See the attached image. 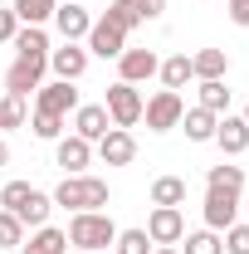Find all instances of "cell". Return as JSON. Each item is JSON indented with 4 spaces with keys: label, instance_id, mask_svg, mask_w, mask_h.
<instances>
[{
    "label": "cell",
    "instance_id": "1",
    "mask_svg": "<svg viewBox=\"0 0 249 254\" xmlns=\"http://www.w3.org/2000/svg\"><path fill=\"white\" fill-rule=\"evenodd\" d=\"M68 245L83 254H108L113 250V240H118V225L108 210H73V220H68Z\"/></svg>",
    "mask_w": 249,
    "mask_h": 254
},
{
    "label": "cell",
    "instance_id": "2",
    "mask_svg": "<svg viewBox=\"0 0 249 254\" xmlns=\"http://www.w3.org/2000/svg\"><path fill=\"white\" fill-rule=\"evenodd\" d=\"M54 205H63V210H103L108 205V181L103 176H63L59 190H54Z\"/></svg>",
    "mask_w": 249,
    "mask_h": 254
},
{
    "label": "cell",
    "instance_id": "3",
    "mask_svg": "<svg viewBox=\"0 0 249 254\" xmlns=\"http://www.w3.org/2000/svg\"><path fill=\"white\" fill-rule=\"evenodd\" d=\"M142 103H147V98L137 93L132 83H123V78H118V83L108 88V98H103V108H108V123H113V127H127V132H132V127L142 123Z\"/></svg>",
    "mask_w": 249,
    "mask_h": 254
},
{
    "label": "cell",
    "instance_id": "4",
    "mask_svg": "<svg viewBox=\"0 0 249 254\" xmlns=\"http://www.w3.org/2000/svg\"><path fill=\"white\" fill-rule=\"evenodd\" d=\"M200 215H205V230L225 235L230 225L240 220V190H225V186H205V205H200Z\"/></svg>",
    "mask_w": 249,
    "mask_h": 254
},
{
    "label": "cell",
    "instance_id": "5",
    "mask_svg": "<svg viewBox=\"0 0 249 254\" xmlns=\"http://www.w3.org/2000/svg\"><path fill=\"white\" fill-rule=\"evenodd\" d=\"M181 113H186V103L181 93H171V88H161L142 103V118H147V132H171V127L181 123Z\"/></svg>",
    "mask_w": 249,
    "mask_h": 254
},
{
    "label": "cell",
    "instance_id": "6",
    "mask_svg": "<svg viewBox=\"0 0 249 254\" xmlns=\"http://www.w3.org/2000/svg\"><path fill=\"white\" fill-rule=\"evenodd\" d=\"M147 240L152 245H181V235H186V215H181V205H152V215H147Z\"/></svg>",
    "mask_w": 249,
    "mask_h": 254
},
{
    "label": "cell",
    "instance_id": "7",
    "mask_svg": "<svg viewBox=\"0 0 249 254\" xmlns=\"http://www.w3.org/2000/svg\"><path fill=\"white\" fill-rule=\"evenodd\" d=\"M88 59H93V54H88L83 44H68V39H63L59 49H49V73L63 78V83H78V78L88 73Z\"/></svg>",
    "mask_w": 249,
    "mask_h": 254
},
{
    "label": "cell",
    "instance_id": "8",
    "mask_svg": "<svg viewBox=\"0 0 249 254\" xmlns=\"http://www.w3.org/2000/svg\"><path fill=\"white\" fill-rule=\"evenodd\" d=\"M44 73H49V59H20L15 54V64L5 68V93H25L30 98L39 83H44Z\"/></svg>",
    "mask_w": 249,
    "mask_h": 254
},
{
    "label": "cell",
    "instance_id": "9",
    "mask_svg": "<svg viewBox=\"0 0 249 254\" xmlns=\"http://www.w3.org/2000/svg\"><path fill=\"white\" fill-rule=\"evenodd\" d=\"M93 147H98V157H103V166H132V157H137V137L127 127H108Z\"/></svg>",
    "mask_w": 249,
    "mask_h": 254
},
{
    "label": "cell",
    "instance_id": "10",
    "mask_svg": "<svg viewBox=\"0 0 249 254\" xmlns=\"http://www.w3.org/2000/svg\"><path fill=\"white\" fill-rule=\"evenodd\" d=\"M34 108H39V113H59V118H68V113L78 108V88L63 83V78H49V83L34 88Z\"/></svg>",
    "mask_w": 249,
    "mask_h": 254
},
{
    "label": "cell",
    "instance_id": "11",
    "mask_svg": "<svg viewBox=\"0 0 249 254\" xmlns=\"http://www.w3.org/2000/svg\"><path fill=\"white\" fill-rule=\"evenodd\" d=\"M83 49H88V54H98V59H118V54L127 49V34L118 30L108 15H103V20H93V30H88V39H83Z\"/></svg>",
    "mask_w": 249,
    "mask_h": 254
},
{
    "label": "cell",
    "instance_id": "12",
    "mask_svg": "<svg viewBox=\"0 0 249 254\" xmlns=\"http://www.w3.org/2000/svg\"><path fill=\"white\" fill-rule=\"evenodd\" d=\"M156 68H161V59H156L152 49H123L118 54V78L123 83H147V78H156Z\"/></svg>",
    "mask_w": 249,
    "mask_h": 254
},
{
    "label": "cell",
    "instance_id": "13",
    "mask_svg": "<svg viewBox=\"0 0 249 254\" xmlns=\"http://www.w3.org/2000/svg\"><path fill=\"white\" fill-rule=\"evenodd\" d=\"M54 161H59L68 176H83V171H88V161H93V142H83L78 132H68V137L54 142Z\"/></svg>",
    "mask_w": 249,
    "mask_h": 254
},
{
    "label": "cell",
    "instance_id": "14",
    "mask_svg": "<svg viewBox=\"0 0 249 254\" xmlns=\"http://www.w3.org/2000/svg\"><path fill=\"white\" fill-rule=\"evenodd\" d=\"M54 30H59L68 44H83V39H88V30H93L88 5H73V0H68V5H59V10H54Z\"/></svg>",
    "mask_w": 249,
    "mask_h": 254
},
{
    "label": "cell",
    "instance_id": "15",
    "mask_svg": "<svg viewBox=\"0 0 249 254\" xmlns=\"http://www.w3.org/2000/svg\"><path fill=\"white\" fill-rule=\"evenodd\" d=\"M215 147L225 152V157H245L249 152V123L235 118V113H225V118L215 123Z\"/></svg>",
    "mask_w": 249,
    "mask_h": 254
},
{
    "label": "cell",
    "instance_id": "16",
    "mask_svg": "<svg viewBox=\"0 0 249 254\" xmlns=\"http://www.w3.org/2000/svg\"><path fill=\"white\" fill-rule=\"evenodd\" d=\"M108 127L113 123H108V108H103V103H78V108H73V132H78L83 142H98Z\"/></svg>",
    "mask_w": 249,
    "mask_h": 254
},
{
    "label": "cell",
    "instance_id": "17",
    "mask_svg": "<svg viewBox=\"0 0 249 254\" xmlns=\"http://www.w3.org/2000/svg\"><path fill=\"white\" fill-rule=\"evenodd\" d=\"M10 44H15V54H20V59H49V49H54V44H49V34H44V25H20Z\"/></svg>",
    "mask_w": 249,
    "mask_h": 254
},
{
    "label": "cell",
    "instance_id": "18",
    "mask_svg": "<svg viewBox=\"0 0 249 254\" xmlns=\"http://www.w3.org/2000/svg\"><path fill=\"white\" fill-rule=\"evenodd\" d=\"M20 254H68V235L54 230V225H39L30 240L20 245Z\"/></svg>",
    "mask_w": 249,
    "mask_h": 254
},
{
    "label": "cell",
    "instance_id": "19",
    "mask_svg": "<svg viewBox=\"0 0 249 254\" xmlns=\"http://www.w3.org/2000/svg\"><path fill=\"white\" fill-rule=\"evenodd\" d=\"M190 68H195V83L225 78V73H230V54H225V49H195V54H190Z\"/></svg>",
    "mask_w": 249,
    "mask_h": 254
},
{
    "label": "cell",
    "instance_id": "20",
    "mask_svg": "<svg viewBox=\"0 0 249 254\" xmlns=\"http://www.w3.org/2000/svg\"><path fill=\"white\" fill-rule=\"evenodd\" d=\"M215 113H205V108H200V103H195V108H186V113H181V123L176 127H186V137L190 142H215Z\"/></svg>",
    "mask_w": 249,
    "mask_h": 254
},
{
    "label": "cell",
    "instance_id": "21",
    "mask_svg": "<svg viewBox=\"0 0 249 254\" xmlns=\"http://www.w3.org/2000/svg\"><path fill=\"white\" fill-rule=\"evenodd\" d=\"M156 73H161V88H171V93H176V88H186L190 78H195L190 54H171V59H161V68H156Z\"/></svg>",
    "mask_w": 249,
    "mask_h": 254
},
{
    "label": "cell",
    "instance_id": "22",
    "mask_svg": "<svg viewBox=\"0 0 249 254\" xmlns=\"http://www.w3.org/2000/svg\"><path fill=\"white\" fill-rule=\"evenodd\" d=\"M49 210H54V195H44V190H30V200L15 210L25 230H39V225H49Z\"/></svg>",
    "mask_w": 249,
    "mask_h": 254
},
{
    "label": "cell",
    "instance_id": "23",
    "mask_svg": "<svg viewBox=\"0 0 249 254\" xmlns=\"http://www.w3.org/2000/svg\"><path fill=\"white\" fill-rule=\"evenodd\" d=\"M30 123V98L25 93H5L0 98V132H15V127Z\"/></svg>",
    "mask_w": 249,
    "mask_h": 254
},
{
    "label": "cell",
    "instance_id": "24",
    "mask_svg": "<svg viewBox=\"0 0 249 254\" xmlns=\"http://www.w3.org/2000/svg\"><path fill=\"white\" fill-rule=\"evenodd\" d=\"M10 10H15V20H20V25H49V20H54V10H59V0H15Z\"/></svg>",
    "mask_w": 249,
    "mask_h": 254
},
{
    "label": "cell",
    "instance_id": "25",
    "mask_svg": "<svg viewBox=\"0 0 249 254\" xmlns=\"http://www.w3.org/2000/svg\"><path fill=\"white\" fill-rule=\"evenodd\" d=\"M152 205H186V176H156Z\"/></svg>",
    "mask_w": 249,
    "mask_h": 254
},
{
    "label": "cell",
    "instance_id": "26",
    "mask_svg": "<svg viewBox=\"0 0 249 254\" xmlns=\"http://www.w3.org/2000/svg\"><path fill=\"white\" fill-rule=\"evenodd\" d=\"M200 108L215 113V118L230 113V88H225V78H205V83H200Z\"/></svg>",
    "mask_w": 249,
    "mask_h": 254
},
{
    "label": "cell",
    "instance_id": "27",
    "mask_svg": "<svg viewBox=\"0 0 249 254\" xmlns=\"http://www.w3.org/2000/svg\"><path fill=\"white\" fill-rule=\"evenodd\" d=\"M181 245H186L181 254H225L215 230H190V235H181Z\"/></svg>",
    "mask_w": 249,
    "mask_h": 254
},
{
    "label": "cell",
    "instance_id": "28",
    "mask_svg": "<svg viewBox=\"0 0 249 254\" xmlns=\"http://www.w3.org/2000/svg\"><path fill=\"white\" fill-rule=\"evenodd\" d=\"M205 186H225V190H245V166H230V161H220L205 171Z\"/></svg>",
    "mask_w": 249,
    "mask_h": 254
},
{
    "label": "cell",
    "instance_id": "29",
    "mask_svg": "<svg viewBox=\"0 0 249 254\" xmlns=\"http://www.w3.org/2000/svg\"><path fill=\"white\" fill-rule=\"evenodd\" d=\"M108 20H113L123 34H132L137 25H142V10H137V0H113V5H108Z\"/></svg>",
    "mask_w": 249,
    "mask_h": 254
},
{
    "label": "cell",
    "instance_id": "30",
    "mask_svg": "<svg viewBox=\"0 0 249 254\" xmlns=\"http://www.w3.org/2000/svg\"><path fill=\"white\" fill-rule=\"evenodd\" d=\"M63 123H68V118H59V113H39V108H34V118H30V127H34L39 142H59V137H63Z\"/></svg>",
    "mask_w": 249,
    "mask_h": 254
},
{
    "label": "cell",
    "instance_id": "31",
    "mask_svg": "<svg viewBox=\"0 0 249 254\" xmlns=\"http://www.w3.org/2000/svg\"><path fill=\"white\" fill-rule=\"evenodd\" d=\"M156 245L147 240V230H118V240H113V254H152Z\"/></svg>",
    "mask_w": 249,
    "mask_h": 254
},
{
    "label": "cell",
    "instance_id": "32",
    "mask_svg": "<svg viewBox=\"0 0 249 254\" xmlns=\"http://www.w3.org/2000/svg\"><path fill=\"white\" fill-rule=\"evenodd\" d=\"M20 245H25V225H20V215L0 210V250H20Z\"/></svg>",
    "mask_w": 249,
    "mask_h": 254
},
{
    "label": "cell",
    "instance_id": "33",
    "mask_svg": "<svg viewBox=\"0 0 249 254\" xmlns=\"http://www.w3.org/2000/svg\"><path fill=\"white\" fill-rule=\"evenodd\" d=\"M30 190H34L30 181H5V186H0V210H10V215H15V210L30 200Z\"/></svg>",
    "mask_w": 249,
    "mask_h": 254
},
{
    "label": "cell",
    "instance_id": "34",
    "mask_svg": "<svg viewBox=\"0 0 249 254\" xmlns=\"http://www.w3.org/2000/svg\"><path fill=\"white\" fill-rule=\"evenodd\" d=\"M220 245H225V254H249V225H230L225 235H220Z\"/></svg>",
    "mask_w": 249,
    "mask_h": 254
},
{
    "label": "cell",
    "instance_id": "35",
    "mask_svg": "<svg viewBox=\"0 0 249 254\" xmlns=\"http://www.w3.org/2000/svg\"><path fill=\"white\" fill-rule=\"evenodd\" d=\"M15 30H20V20H15V10L5 5V10H0V44H10V39H15Z\"/></svg>",
    "mask_w": 249,
    "mask_h": 254
},
{
    "label": "cell",
    "instance_id": "36",
    "mask_svg": "<svg viewBox=\"0 0 249 254\" xmlns=\"http://www.w3.org/2000/svg\"><path fill=\"white\" fill-rule=\"evenodd\" d=\"M225 10H230V20L240 30H249V0H225Z\"/></svg>",
    "mask_w": 249,
    "mask_h": 254
},
{
    "label": "cell",
    "instance_id": "37",
    "mask_svg": "<svg viewBox=\"0 0 249 254\" xmlns=\"http://www.w3.org/2000/svg\"><path fill=\"white\" fill-rule=\"evenodd\" d=\"M137 10H142V20H156L166 10V0H137Z\"/></svg>",
    "mask_w": 249,
    "mask_h": 254
},
{
    "label": "cell",
    "instance_id": "38",
    "mask_svg": "<svg viewBox=\"0 0 249 254\" xmlns=\"http://www.w3.org/2000/svg\"><path fill=\"white\" fill-rule=\"evenodd\" d=\"M5 166H10V142L0 137V171H5Z\"/></svg>",
    "mask_w": 249,
    "mask_h": 254
},
{
    "label": "cell",
    "instance_id": "39",
    "mask_svg": "<svg viewBox=\"0 0 249 254\" xmlns=\"http://www.w3.org/2000/svg\"><path fill=\"white\" fill-rule=\"evenodd\" d=\"M152 254H181V250H171V245H156V250Z\"/></svg>",
    "mask_w": 249,
    "mask_h": 254
},
{
    "label": "cell",
    "instance_id": "40",
    "mask_svg": "<svg viewBox=\"0 0 249 254\" xmlns=\"http://www.w3.org/2000/svg\"><path fill=\"white\" fill-rule=\"evenodd\" d=\"M240 118H245V123H249V103H245V113H240Z\"/></svg>",
    "mask_w": 249,
    "mask_h": 254
},
{
    "label": "cell",
    "instance_id": "41",
    "mask_svg": "<svg viewBox=\"0 0 249 254\" xmlns=\"http://www.w3.org/2000/svg\"><path fill=\"white\" fill-rule=\"evenodd\" d=\"M108 254H113V250H108Z\"/></svg>",
    "mask_w": 249,
    "mask_h": 254
}]
</instances>
